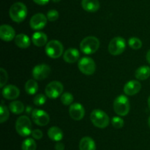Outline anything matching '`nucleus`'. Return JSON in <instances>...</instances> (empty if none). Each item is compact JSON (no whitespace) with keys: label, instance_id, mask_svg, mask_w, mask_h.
Returning a JSON list of instances; mask_svg holds the SVG:
<instances>
[{"label":"nucleus","instance_id":"nucleus-37","mask_svg":"<svg viewBox=\"0 0 150 150\" xmlns=\"http://www.w3.org/2000/svg\"><path fill=\"white\" fill-rule=\"evenodd\" d=\"M146 60H147L148 63H149L150 64V49L147 51V53H146Z\"/></svg>","mask_w":150,"mask_h":150},{"label":"nucleus","instance_id":"nucleus-11","mask_svg":"<svg viewBox=\"0 0 150 150\" xmlns=\"http://www.w3.org/2000/svg\"><path fill=\"white\" fill-rule=\"evenodd\" d=\"M51 73V68L45 64H40L35 66L32 70V76L36 80H42L48 76Z\"/></svg>","mask_w":150,"mask_h":150},{"label":"nucleus","instance_id":"nucleus-15","mask_svg":"<svg viewBox=\"0 0 150 150\" xmlns=\"http://www.w3.org/2000/svg\"><path fill=\"white\" fill-rule=\"evenodd\" d=\"M19 94H20V90L16 85H7L2 90L3 97L8 100L16 99L18 97Z\"/></svg>","mask_w":150,"mask_h":150},{"label":"nucleus","instance_id":"nucleus-6","mask_svg":"<svg viewBox=\"0 0 150 150\" xmlns=\"http://www.w3.org/2000/svg\"><path fill=\"white\" fill-rule=\"evenodd\" d=\"M45 51L48 57L53 59H57L62 55L64 47L62 43L59 41L52 40L47 43L45 45Z\"/></svg>","mask_w":150,"mask_h":150},{"label":"nucleus","instance_id":"nucleus-40","mask_svg":"<svg viewBox=\"0 0 150 150\" xmlns=\"http://www.w3.org/2000/svg\"><path fill=\"white\" fill-rule=\"evenodd\" d=\"M148 125H149V128H150V116H149V119H148Z\"/></svg>","mask_w":150,"mask_h":150},{"label":"nucleus","instance_id":"nucleus-1","mask_svg":"<svg viewBox=\"0 0 150 150\" xmlns=\"http://www.w3.org/2000/svg\"><path fill=\"white\" fill-rule=\"evenodd\" d=\"M9 14L13 21L21 23L27 16V8L23 3L16 2L10 7Z\"/></svg>","mask_w":150,"mask_h":150},{"label":"nucleus","instance_id":"nucleus-29","mask_svg":"<svg viewBox=\"0 0 150 150\" xmlns=\"http://www.w3.org/2000/svg\"><path fill=\"white\" fill-rule=\"evenodd\" d=\"M128 44L130 48H132L133 49H139L142 46V41L136 37L130 38L128 41Z\"/></svg>","mask_w":150,"mask_h":150},{"label":"nucleus","instance_id":"nucleus-5","mask_svg":"<svg viewBox=\"0 0 150 150\" xmlns=\"http://www.w3.org/2000/svg\"><path fill=\"white\" fill-rule=\"evenodd\" d=\"M114 110L117 115L125 116L130 111V101L126 96L120 95L114 101Z\"/></svg>","mask_w":150,"mask_h":150},{"label":"nucleus","instance_id":"nucleus-8","mask_svg":"<svg viewBox=\"0 0 150 150\" xmlns=\"http://www.w3.org/2000/svg\"><path fill=\"white\" fill-rule=\"evenodd\" d=\"M79 69L81 72L86 75H92L96 70V65L92 58L88 57H83L79 61Z\"/></svg>","mask_w":150,"mask_h":150},{"label":"nucleus","instance_id":"nucleus-10","mask_svg":"<svg viewBox=\"0 0 150 150\" xmlns=\"http://www.w3.org/2000/svg\"><path fill=\"white\" fill-rule=\"evenodd\" d=\"M33 121L38 126H43L49 123L50 117L48 113L40 109H35L32 113Z\"/></svg>","mask_w":150,"mask_h":150},{"label":"nucleus","instance_id":"nucleus-7","mask_svg":"<svg viewBox=\"0 0 150 150\" xmlns=\"http://www.w3.org/2000/svg\"><path fill=\"white\" fill-rule=\"evenodd\" d=\"M125 40L122 37H115L108 44V51L112 55L121 54L125 51Z\"/></svg>","mask_w":150,"mask_h":150},{"label":"nucleus","instance_id":"nucleus-3","mask_svg":"<svg viewBox=\"0 0 150 150\" xmlns=\"http://www.w3.org/2000/svg\"><path fill=\"white\" fill-rule=\"evenodd\" d=\"M90 120L96 127L103 129L109 124L110 119L108 115L100 109H95L91 113Z\"/></svg>","mask_w":150,"mask_h":150},{"label":"nucleus","instance_id":"nucleus-18","mask_svg":"<svg viewBox=\"0 0 150 150\" xmlns=\"http://www.w3.org/2000/svg\"><path fill=\"white\" fill-rule=\"evenodd\" d=\"M81 6L86 11L94 13L99 10L100 2L98 0H82Z\"/></svg>","mask_w":150,"mask_h":150},{"label":"nucleus","instance_id":"nucleus-27","mask_svg":"<svg viewBox=\"0 0 150 150\" xmlns=\"http://www.w3.org/2000/svg\"><path fill=\"white\" fill-rule=\"evenodd\" d=\"M10 116V112L7 106L4 104V101H1V106H0V122L1 124L5 122L8 119Z\"/></svg>","mask_w":150,"mask_h":150},{"label":"nucleus","instance_id":"nucleus-22","mask_svg":"<svg viewBox=\"0 0 150 150\" xmlns=\"http://www.w3.org/2000/svg\"><path fill=\"white\" fill-rule=\"evenodd\" d=\"M15 43L19 48L26 49L30 46V39L26 35L23 33L18 34L15 38Z\"/></svg>","mask_w":150,"mask_h":150},{"label":"nucleus","instance_id":"nucleus-23","mask_svg":"<svg viewBox=\"0 0 150 150\" xmlns=\"http://www.w3.org/2000/svg\"><path fill=\"white\" fill-rule=\"evenodd\" d=\"M150 76V67L147 66H143L136 69L135 72V76L139 80H145Z\"/></svg>","mask_w":150,"mask_h":150},{"label":"nucleus","instance_id":"nucleus-33","mask_svg":"<svg viewBox=\"0 0 150 150\" xmlns=\"http://www.w3.org/2000/svg\"><path fill=\"white\" fill-rule=\"evenodd\" d=\"M59 13L56 10H50L47 13V19L50 21H55L59 19Z\"/></svg>","mask_w":150,"mask_h":150},{"label":"nucleus","instance_id":"nucleus-16","mask_svg":"<svg viewBox=\"0 0 150 150\" xmlns=\"http://www.w3.org/2000/svg\"><path fill=\"white\" fill-rule=\"evenodd\" d=\"M142 89V85L137 80H130L124 87L125 94L128 96H133L138 94Z\"/></svg>","mask_w":150,"mask_h":150},{"label":"nucleus","instance_id":"nucleus-24","mask_svg":"<svg viewBox=\"0 0 150 150\" xmlns=\"http://www.w3.org/2000/svg\"><path fill=\"white\" fill-rule=\"evenodd\" d=\"M9 109L14 114H21L24 111V105L20 101H13L9 105Z\"/></svg>","mask_w":150,"mask_h":150},{"label":"nucleus","instance_id":"nucleus-25","mask_svg":"<svg viewBox=\"0 0 150 150\" xmlns=\"http://www.w3.org/2000/svg\"><path fill=\"white\" fill-rule=\"evenodd\" d=\"M26 92L29 95H34L38 91V82L35 79H29L25 85Z\"/></svg>","mask_w":150,"mask_h":150},{"label":"nucleus","instance_id":"nucleus-4","mask_svg":"<svg viewBox=\"0 0 150 150\" xmlns=\"http://www.w3.org/2000/svg\"><path fill=\"white\" fill-rule=\"evenodd\" d=\"M16 129L18 134L22 137L29 136L32 135V122L28 116H19L16 120Z\"/></svg>","mask_w":150,"mask_h":150},{"label":"nucleus","instance_id":"nucleus-38","mask_svg":"<svg viewBox=\"0 0 150 150\" xmlns=\"http://www.w3.org/2000/svg\"><path fill=\"white\" fill-rule=\"evenodd\" d=\"M148 106H149V108L150 109V96L148 98Z\"/></svg>","mask_w":150,"mask_h":150},{"label":"nucleus","instance_id":"nucleus-28","mask_svg":"<svg viewBox=\"0 0 150 150\" xmlns=\"http://www.w3.org/2000/svg\"><path fill=\"white\" fill-rule=\"evenodd\" d=\"M61 101L64 105H70L73 101V96L69 92H64L61 96Z\"/></svg>","mask_w":150,"mask_h":150},{"label":"nucleus","instance_id":"nucleus-14","mask_svg":"<svg viewBox=\"0 0 150 150\" xmlns=\"http://www.w3.org/2000/svg\"><path fill=\"white\" fill-rule=\"evenodd\" d=\"M16 31L8 24H3L0 26V38L2 41L9 42L16 38Z\"/></svg>","mask_w":150,"mask_h":150},{"label":"nucleus","instance_id":"nucleus-26","mask_svg":"<svg viewBox=\"0 0 150 150\" xmlns=\"http://www.w3.org/2000/svg\"><path fill=\"white\" fill-rule=\"evenodd\" d=\"M37 144L33 138H26L22 142V150H36Z\"/></svg>","mask_w":150,"mask_h":150},{"label":"nucleus","instance_id":"nucleus-21","mask_svg":"<svg viewBox=\"0 0 150 150\" xmlns=\"http://www.w3.org/2000/svg\"><path fill=\"white\" fill-rule=\"evenodd\" d=\"M48 135L50 139L54 141H57V142L62 140L63 136H64L62 130L58 126L50 127L48 130Z\"/></svg>","mask_w":150,"mask_h":150},{"label":"nucleus","instance_id":"nucleus-9","mask_svg":"<svg viewBox=\"0 0 150 150\" xmlns=\"http://www.w3.org/2000/svg\"><path fill=\"white\" fill-rule=\"evenodd\" d=\"M64 90L63 85L59 81H53L45 87V93L47 96L50 99H57L62 95Z\"/></svg>","mask_w":150,"mask_h":150},{"label":"nucleus","instance_id":"nucleus-19","mask_svg":"<svg viewBox=\"0 0 150 150\" xmlns=\"http://www.w3.org/2000/svg\"><path fill=\"white\" fill-rule=\"evenodd\" d=\"M80 150H96V144L95 141L90 137H83L79 143Z\"/></svg>","mask_w":150,"mask_h":150},{"label":"nucleus","instance_id":"nucleus-13","mask_svg":"<svg viewBox=\"0 0 150 150\" xmlns=\"http://www.w3.org/2000/svg\"><path fill=\"white\" fill-rule=\"evenodd\" d=\"M69 113H70V117L76 121H80L84 117L85 110L80 103H73L70 104V108H69Z\"/></svg>","mask_w":150,"mask_h":150},{"label":"nucleus","instance_id":"nucleus-34","mask_svg":"<svg viewBox=\"0 0 150 150\" xmlns=\"http://www.w3.org/2000/svg\"><path fill=\"white\" fill-rule=\"evenodd\" d=\"M32 135L33 137V138L36 140H40L42 138L43 136V134H42V132L40 130V129H34L32 132Z\"/></svg>","mask_w":150,"mask_h":150},{"label":"nucleus","instance_id":"nucleus-12","mask_svg":"<svg viewBox=\"0 0 150 150\" xmlns=\"http://www.w3.org/2000/svg\"><path fill=\"white\" fill-rule=\"evenodd\" d=\"M47 16L42 13H37L30 19V26L34 30H40L43 29L47 24Z\"/></svg>","mask_w":150,"mask_h":150},{"label":"nucleus","instance_id":"nucleus-35","mask_svg":"<svg viewBox=\"0 0 150 150\" xmlns=\"http://www.w3.org/2000/svg\"><path fill=\"white\" fill-rule=\"evenodd\" d=\"M56 150H64V144L62 142H57L55 145Z\"/></svg>","mask_w":150,"mask_h":150},{"label":"nucleus","instance_id":"nucleus-30","mask_svg":"<svg viewBox=\"0 0 150 150\" xmlns=\"http://www.w3.org/2000/svg\"><path fill=\"white\" fill-rule=\"evenodd\" d=\"M46 101V96L45 95L42 94H38V95L35 96V97L34 98L33 102L34 104H36L38 106H42Z\"/></svg>","mask_w":150,"mask_h":150},{"label":"nucleus","instance_id":"nucleus-39","mask_svg":"<svg viewBox=\"0 0 150 150\" xmlns=\"http://www.w3.org/2000/svg\"><path fill=\"white\" fill-rule=\"evenodd\" d=\"M52 1H54V2H56V3H57V2H59V1H61V0H52Z\"/></svg>","mask_w":150,"mask_h":150},{"label":"nucleus","instance_id":"nucleus-20","mask_svg":"<svg viewBox=\"0 0 150 150\" xmlns=\"http://www.w3.org/2000/svg\"><path fill=\"white\" fill-rule=\"evenodd\" d=\"M32 41L35 46L40 47L46 45L47 41H48V37L44 32H36L32 35Z\"/></svg>","mask_w":150,"mask_h":150},{"label":"nucleus","instance_id":"nucleus-31","mask_svg":"<svg viewBox=\"0 0 150 150\" xmlns=\"http://www.w3.org/2000/svg\"><path fill=\"white\" fill-rule=\"evenodd\" d=\"M111 124L116 129H120L124 126V120L119 116H115L111 120Z\"/></svg>","mask_w":150,"mask_h":150},{"label":"nucleus","instance_id":"nucleus-32","mask_svg":"<svg viewBox=\"0 0 150 150\" xmlns=\"http://www.w3.org/2000/svg\"><path fill=\"white\" fill-rule=\"evenodd\" d=\"M7 79H8V75H7V71L4 70L3 68L0 69V87L3 88L6 82H7Z\"/></svg>","mask_w":150,"mask_h":150},{"label":"nucleus","instance_id":"nucleus-36","mask_svg":"<svg viewBox=\"0 0 150 150\" xmlns=\"http://www.w3.org/2000/svg\"><path fill=\"white\" fill-rule=\"evenodd\" d=\"M33 1L39 5H45L47 3H48L49 0H33Z\"/></svg>","mask_w":150,"mask_h":150},{"label":"nucleus","instance_id":"nucleus-17","mask_svg":"<svg viewBox=\"0 0 150 150\" xmlns=\"http://www.w3.org/2000/svg\"><path fill=\"white\" fill-rule=\"evenodd\" d=\"M80 57V53L79 50L74 48H70L64 51L63 54V59L68 63H74Z\"/></svg>","mask_w":150,"mask_h":150},{"label":"nucleus","instance_id":"nucleus-2","mask_svg":"<svg viewBox=\"0 0 150 150\" xmlns=\"http://www.w3.org/2000/svg\"><path fill=\"white\" fill-rule=\"evenodd\" d=\"M100 47V41L95 36H88L83 38L80 43V49L86 54L96 52Z\"/></svg>","mask_w":150,"mask_h":150}]
</instances>
